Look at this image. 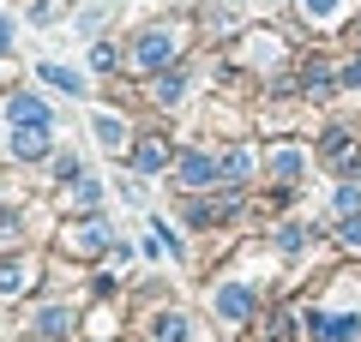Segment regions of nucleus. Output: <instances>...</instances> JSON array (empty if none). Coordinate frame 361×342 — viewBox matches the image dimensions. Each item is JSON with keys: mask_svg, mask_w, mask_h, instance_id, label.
I'll use <instances>...</instances> for the list:
<instances>
[{"mask_svg": "<svg viewBox=\"0 0 361 342\" xmlns=\"http://www.w3.org/2000/svg\"><path fill=\"white\" fill-rule=\"evenodd\" d=\"M30 330H37V336H73V306H42L37 318H30Z\"/></svg>", "mask_w": 361, "mask_h": 342, "instance_id": "nucleus-10", "label": "nucleus"}, {"mask_svg": "<svg viewBox=\"0 0 361 342\" xmlns=\"http://www.w3.org/2000/svg\"><path fill=\"white\" fill-rule=\"evenodd\" d=\"M265 168H271V180H283V186H289V180H301V168H307V156H301L295 144H277V151L265 156Z\"/></svg>", "mask_w": 361, "mask_h": 342, "instance_id": "nucleus-9", "label": "nucleus"}, {"mask_svg": "<svg viewBox=\"0 0 361 342\" xmlns=\"http://www.w3.org/2000/svg\"><path fill=\"white\" fill-rule=\"evenodd\" d=\"M337 241H343V253H361V216H343V228H337Z\"/></svg>", "mask_w": 361, "mask_h": 342, "instance_id": "nucleus-21", "label": "nucleus"}, {"mask_svg": "<svg viewBox=\"0 0 361 342\" xmlns=\"http://www.w3.org/2000/svg\"><path fill=\"white\" fill-rule=\"evenodd\" d=\"M247 175H253V156H247V151H229V156L217 163V180H229V186H241Z\"/></svg>", "mask_w": 361, "mask_h": 342, "instance_id": "nucleus-14", "label": "nucleus"}, {"mask_svg": "<svg viewBox=\"0 0 361 342\" xmlns=\"http://www.w3.org/2000/svg\"><path fill=\"white\" fill-rule=\"evenodd\" d=\"M133 168H145V175L169 168V144L163 139H139V144H133Z\"/></svg>", "mask_w": 361, "mask_h": 342, "instance_id": "nucleus-13", "label": "nucleus"}, {"mask_svg": "<svg viewBox=\"0 0 361 342\" xmlns=\"http://www.w3.org/2000/svg\"><path fill=\"white\" fill-rule=\"evenodd\" d=\"M307 336L313 342H355L361 336V306L337 312V306H313L307 312Z\"/></svg>", "mask_w": 361, "mask_h": 342, "instance_id": "nucleus-2", "label": "nucleus"}, {"mask_svg": "<svg viewBox=\"0 0 361 342\" xmlns=\"http://www.w3.org/2000/svg\"><path fill=\"white\" fill-rule=\"evenodd\" d=\"M30 277H37V265H30V258H0V294H25Z\"/></svg>", "mask_w": 361, "mask_h": 342, "instance_id": "nucleus-11", "label": "nucleus"}, {"mask_svg": "<svg viewBox=\"0 0 361 342\" xmlns=\"http://www.w3.org/2000/svg\"><path fill=\"white\" fill-rule=\"evenodd\" d=\"M277 246H283V253H301V246H307V228H283V234H277Z\"/></svg>", "mask_w": 361, "mask_h": 342, "instance_id": "nucleus-23", "label": "nucleus"}, {"mask_svg": "<svg viewBox=\"0 0 361 342\" xmlns=\"http://www.w3.org/2000/svg\"><path fill=\"white\" fill-rule=\"evenodd\" d=\"M343 84H349V90L361 84V61H349V66H343Z\"/></svg>", "mask_w": 361, "mask_h": 342, "instance_id": "nucleus-26", "label": "nucleus"}, {"mask_svg": "<svg viewBox=\"0 0 361 342\" xmlns=\"http://www.w3.org/2000/svg\"><path fill=\"white\" fill-rule=\"evenodd\" d=\"M6 120H13V127H49V108H42L37 90H13V96H6Z\"/></svg>", "mask_w": 361, "mask_h": 342, "instance_id": "nucleus-5", "label": "nucleus"}, {"mask_svg": "<svg viewBox=\"0 0 361 342\" xmlns=\"http://www.w3.org/2000/svg\"><path fill=\"white\" fill-rule=\"evenodd\" d=\"M13 30H18V25H13V13H0V54L13 49Z\"/></svg>", "mask_w": 361, "mask_h": 342, "instance_id": "nucleus-25", "label": "nucleus"}, {"mask_svg": "<svg viewBox=\"0 0 361 342\" xmlns=\"http://www.w3.org/2000/svg\"><path fill=\"white\" fill-rule=\"evenodd\" d=\"M337 210L355 216V210H361V192H355V186H337Z\"/></svg>", "mask_w": 361, "mask_h": 342, "instance_id": "nucleus-24", "label": "nucleus"}, {"mask_svg": "<svg viewBox=\"0 0 361 342\" xmlns=\"http://www.w3.org/2000/svg\"><path fill=\"white\" fill-rule=\"evenodd\" d=\"M103 246H115L103 222H78V228H66V253H78V258H97Z\"/></svg>", "mask_w": 361, "mask_h": 342, "instance_id": "nucleus-7", "label": "nucleus"}, {"mask_svg": "<svg viewBox=\"0 0 361 342\" xmlns=\"http://www.w3.org/2000/svg\"><path fill=\"white\" fill-rule=\"evenodd\" d=\"M151 96L163 102V108H175V102L187 96V72H163V78H157V90H151Z\"/></svg>", "mask_w": 361, "mask_h": 342, "instance_id": "nucleus-15", "label": "nucleus"}, {"mask_svg": "<svg viewBox=\"0 0 361 342\" xmlns=\"http://www.w3.org/2000/svg\"><path fill=\"white\" fill-rule=\"evenodd\" d=\"M25 18H30V25H54V18H61V0H30Z\"/></svg>", "mask_w": 361, "mask_h": 342, "instance_id": "nucleus-20", "label": "nucleus"}, {"mask_svg": "<svg viewBox=\"0 0 361 342\" xmlns=\"http://www.w3.org/2000/svg\"><path fill=\"white\" fill-rule=\"evenodd\" d=\"M301 13H307L313 25H337V18H343V0H301Z\"/></svg>", "mask_w": 361, "mask_h": 342, "instance_id": "nucleus-17", "label": "nucleus"}, {"mask_svg": "<svg viewBox=\"0 0 361 342\" xmlns=\"http://www.w3.org/2000/svg\"><path fill=\"white\" fill-rule=\"evenodd\" d=\"M90 127H97V139H103V151H127L133 144V132H127V120H115V114H97V120H90Z\"/></svg>", "mask_w": 361, "mask_h": 342, "instance_id": "nucleus-12", "label": "nucleus"}, {"mask_svg": "<svg viewBox=\"0 0 361 342\" xmlns=\"http://www.w3.org/2000/svg\"><path fill=\"white\" fill-rule=\"evenodd\" d=\"M180 186L187 192H199V186H211V180H217V156H205V151H180Z\"/></svg>", "mask_w": 361, "mask_h": 342, "instance_id": "nucleus-6", "label": "nucleus"}, {"mask_svg": "<svg viewBox=\"0 0 361 342\" xmlns=\"http://www.w3.org/2000/svg\"><path fill=\"white\" fill-rule=\"evenodd\" d=\"M253 306H259L253 282H217V289H211V312H217L223 324H247Z\"/></svg>", "mask_w": 361, "mask_h": 342, "instance_id": "nucleus-3", "label": "nucleus"}, {"mask_svg": "<svg viewBox=\"0 0 361 342\" xmlns=\"http://www.w3.org/2000/svg\"><path fill=\"white\" fill-rule=\"evenodd\" d=\"M175 54H180V30L175 25H145L139 37H133V66H139V72H163Z\"/></svg>", "mask_w": 361, "mask_h": 342, "instance_id": "nucleus-1", "label": "nucleus"}, {"mask_svg": "<svg viewBox=\"0 0 361 342\" xmlns=\"http://www.w3.org/2000/svg\"><path fill=\"white\" fill-rule=\"evenodd\" d=\"M97 204H103V186H97V180H78L73 186V210H97Z\"/></svg>", "mask_w": 361, "mask_h": 342, "instance_id": "nucleus-19", "label": "nucleus"}, {"mask_svg": "<svg viewBox=\"0 0 361 342\" xmlns=\"http://www.w3.org/2000/svg\"><path fill=\"white\" fill-rule=\"evenodd\" d=\"M319 156H325V163L337 168V175H361V144L349 139V132H325Z\"/></svg>", "mask_w": 361, "mask_h": 342, "instance_id": "nucleus-4", "label": "nucleus"}, {"mask_svg": "<svg viewBox=\"0 0 361 342\" xmlns=\"http://www.w3.org/2000/svg\"><path fill=\"white\" fill-rule=\"evenodd\" d=\"M90 66H97V72H115V49H109V42H97V49H90Z\"/></svg>", "mask_w": 361, "mask_h": 342, "instance_id": "nucleus-22", "label": "nucleus"}, {"mask_svg": "<svg viewBox=\"0 0 361 342\" xmlns=\"http://www.w3.org/2000/svg\"><path fill=\"white\" fill-rule=\"evenodd\" d=\"M13 156L18 163H42L49 156V127H13Z\"/></svg>", "mask_w": 361, "mask_h": 342, "instance_id": "nucleus-8", "label": "nucleus"}, {"mask_svg": "<svg viewBox=\"0 0 361 342\" xmlns=\"http://www.w3.org/2000/svg\"><path fill=\"white\" fill-rule=\"evenodd\" d=\"M151 342H187V318H180V312H163V318L151 324Z\"/></svg>", "mask_w": 361, "mask_h": 342, "instance_id": "nucleus-16", "label": "nucleus"}, {"mask_svg": "<svg viewBox=\"0 0 361 342\" xmlns=\"http://www.w3.org/2000/svg\"><path fill=\"white\" fill-rule=\"evenodd\" d=\"M42 78H49L54 90H66V96H85V78H78V72H66V66H42Z\"/></svg>", "mask_w": 361, "mask_h": 342, "instance_id": "nucleus-18", "label": "nucleus"}]
</instances>
